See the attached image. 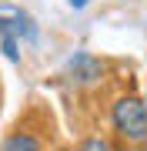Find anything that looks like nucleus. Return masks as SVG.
I'll return each mask as SVG.
<instances>
[{
    "mask_svg": "<svg viewBox=\"0 0 147 151\" xmlns=\"http://www.w3.org/2000/svg\"><path fill=\"white\" fill-rule=\"evenodd\" d=\"M74 151H117V148H114V141L107 134H84Z\"/></svg>",
    "mask_w": 147,
    "mask_h": 151,
    "instance_id": "nucleus-4",
    "label": "nucleus"
},
{
    "mask_svg": "<svg viewBox=\"0 0 147 151\" xmlns=\"http://www.w3.org/2000/svg\"><path fill=\"white\" fill-rule=\"evenodd\" d=\"M87 4H90V0H67V7H70V10H84Z\"/></svg>",
    "mask_w": 147,
    "mask_h": 151,
    "instance_id": "nucleus-6",
    "label": "nucleus"
},
{
    "mask_svg": "<svg viewBox=\"0 0 147 151\" xmlns=\"http://www.w3.org/2000/svg\"><path fill=\"white\" fill-rule=\"evenodd\" d=\"M0 151H47V141L33 128H10L0 138Z\"/></svg>",
    "mask_w": 147,
    "mask_h": 151,
    "instance_id": "nucleus-3",
    "label": "nucleus"
},
{
    "mask_svg": "<svg viewBox=\"0 0 147 151\" xmlns=\"http://www.w3.org/2000/svg\"><path fill=\"white\" fill-rule=\"evenodd\" d=\"M110 131L124 141V145H147V101L141 94H117L107 108Z\"/></svg>",
    "mask_w": 147,
    "mask_h": 151,
    "instance_id": "nucleus-1",
    "label": "nucleus"
},
{
    "mask_svg": "<svg viewBox=\"0 0 147 151\" xmlns=\"http://www.w3.org/2000/svg\"><path fill=\"white\" fill-rule=\"evenodd\" d=\"M141 97H144V101H147V81H144V94H141Z\"/></svg>",
    "mask_w": 147,
    "mask_h": 151,
    "instance_id": "nucleus-7",
    "label": "nucleus"
},
{
    "mask_svg": "<svg viewBox=\"0 0 147 151\" xmlns=\"http://www.w3.org/2000/svg\"><path fill=\"white\" fill-rule=\"evenodd\" d=\"M54 151H74V148H54Z\"/></svg>",
    "mask_w": 147,
    "mask_h": 151,
    "instance_id": "nucleus-8",
    "label": "nucleus"
},
{
    "mask_svg": "<svg viewBox=\"0 0 147 151\" xmlns=\"http://www.w3.org/2000/svg\"><path fill=\"white\" fill-rule=\"evenodd\" d=\"M64 77L74 87H97L107 77V64L97 54H90V50H74L64 60Z\"/></svg>",
    "mask_w": 147,
    "mask_h": 151,
    "instance_id": "nucleus-2",
    "label": "nucleus"
},
{
    "mask_svg": "<svg viewBox=\"0 0 147 151\" xmlns=\"http://www.w3.org/2000/svg\"><path fill=\"white\" fill-rule=\"evenodd\" d=\"M0 50H4V57L10 60V64H20V40H17L13 34L0 37Z\"/></svg>",
    "mask_w": 147,
    "mask_h": 151,
    "instance_id": "nucleus-5",
    "label": "nucleus"
}]
</instances>
